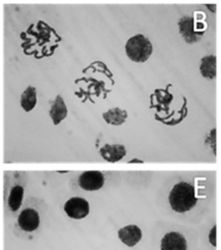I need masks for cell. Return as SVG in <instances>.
Wrapping results in <instances>:
<instances>
[{"instance_id": "6da1fadb", "label": "cell", "mask_w": 221, "mask_h": 250, "mask_svg": "<svg viewBox=\"0 0 221 250\" xmlns=\"http://www.w3.org/2000/svg\"><path fill=\"white\" fill-rule=\"evenodd\" d=\"M168 200L173 211L177 213L188 212L198 202L196 188L190 183L179 182L170 190Z\"/></svg>"}, {"instance_id": "7a4b0ae2", "label": "cell", "mask_w": 221, "mask_h": 250, "mask_svg": "<svg viewBox=\"0 0 221 250\" xmlns=\"http://www.w3.org/2000/svg\"><path fill=\"white\" fill-rule=\"evenodd\" d=\"M125 53L132 62H144L152 55L153 45L143 34H136L127 40Z\"/></svg>"}, {"instance_id": "3957f363", "label": "cell", "mask_w": 221, "mask_h": 250, "mask_svg": "<svg viewBox=\"0 0 221 250\" xmlns=\"http://www.w3.org/2000/svg\"><path fill=\"white\" fill-rule=\"evenodd\" d=\"M178 26L182 38L188 44L199 42L204 33V31L197 29L195 26V19L190 16H183L178 21Z\"/></svg>"}, {"instance_id": "277c9868", "label": "cell", "mask_w": 221, "mask_h": 250, "mask_svg": "<svg viewBox=\"0 0 221 250\" xmlns=\"http://www.w3.org/2000/svg\"><path fill=\"white\" fill-rule=\"evenodd\" d=\"M64 210L69 218L80 220L85 218L89 214L90 206L86 199L74 196L66 201L64 205Z\"/></svg>"}, {"instance_id": "5b68a950", "label": "cell", "mask_w": 221, "mask_h": 250, "mask_svg": "<svg viewBox=\"0 0 221 250\" xmlns=\"http://www.w3.org/2000/svg\"><path fill=\"white\" fill-rule=\"evenodd\" d=\"M105 183V178L100 171H85L78 177L79 187L87 191L99 190L103 188Z\"/></svg>"}, {"instance_id": "8992f818", "label": "cell", "mask_w": 221, "mask_h": 250, "mask_svg": "<svg viewBox=\"0 0 221 250\" xmlns=\"http://www.w3.org/2000/svg\"><path fill=\"white\" fill-rule=\"evenodd\" d=\"M19 227L27 232L35 230L40 225V217L38 212L32 208L23 209L18 217Z\"/></svg>"}, {"instance_id": "52a82bcc", "label": "cell", "mask_w": 221, "mask_h": 250, "mask_svg": "<svg viewBox=\"0 0 221 250\" xmlns=\"http://www.w3.org/2000/svg\"><path fill=\"white\" fill-rule=\"evenodd\" d=\"M161 250H187V241L183 234L170 231L164 234L160 241Z\"/></svg>"}, {"instance_id": "ba28073f", "label": "cell", "mask_w": 221, "mask_h": 250, "mask_svg": "<svg viewBox=\"0 0 221 250\" xmlns=\"http://www.w3.org/2000/svg\"><path fill=\"white\" fill-rule=\"evenodd\" d=\"M118 238L128 247L135 246L142 238V230L136 225H128L121 228L117 232Z\"/></svg>"}, {"instance_id": "9c48e42d", "label": "cell", "mask_w": 221, "mask_h": 250, "mask_svg": "<svg viewBox=\"0 0 221 250\" xmlns=\"http://www.w3.org/2000/svg\"><path fill=\"white\" fill-rule=\"evenodd\" d=\"M169 86L171 85H167L166 89H156L154 92L151 96V107H156L157 110H163L165 112L168 111L169 104L173 100L172 94L168 92Z\"/></svg>"}, {"instance_id": "30bf717a", "label": "cell", "mask_w": 221, "mask_h": 250, "mask_svg": "<svg viewBox=\"0 0 221 250\" xmlns=\"http://www.w3.org/2000/svg\"><path fill=\"white\" fill-rule=\"evenodd\" d=\"M100 154L103 159L108 162H117L126 154V148L123 145L106 144L100 148Z\"/></svg>"}, {"instance_id": "8fae6325", "label": "cell", "mask_w": 221, "mask_h": 250, "mask_svg": "<svg viewBox=\"0 0 221 250\" xmlns=\"http://www.w3.org/2000/svg\"><path fill=\"white\" fill-rule=\"evenodd\" d=\"M49 115L53 121L54 125L60 124L67 115L66 104L61 95H57L53 104H51Z\"/></svg>"}, {"instance_id": "7c38bea8", "label": "cell", "mask_w": 221, "mask_h": 250, "mask_svg": "<svg viewBox=\"0 0 221 250\" xmlns=\"http://www.w3.org/2000/svg\"><path fill=\"white\" fill-rule=\"evenodd\" d=\"M102 116L108 124L119 126L125 122V120L128 117V114L125 109H121L120 107H112L105 111L102 114Z\"/></svg>"}, {"instance_id": "4fadbf2b", "label": "cell", "mask_w": 221, "mask_h": 250, "mask_svg": "<svg viewBox=\"0 0 221 250\" xmlns=\"http://www.w3.org/2000/svg\"><path fill=\"white\" fill-rule=\"evenodd\" d=\"M36 103H37V93H36L35 87L27 86L21 95L20 104L22 108L25 112H29L35 107Z\"/></svg>"}, {"instance_id": "5bb4252c", "label": "cell", "mask_w": 221, "mask_h": 250, "mask_svg": "<svg viewBox=\"0 0 221 250\" xmlns=\"http://www.w3.org/2000/svg\"><path fill=\"white\" fill-rule=\"evenodd\" d=\"M199 71L203 77L214 79L216 77V57L214 55L204 56L200 61Z\"/></svg>"}, {"instance_id": "9a60e30c", "label": "cell", "mask_w": 221, "mask_h": 250, "mask_svg": "<svg viewBox=\"0 0 221 250\" xmlns=\"http://www.w3.org/2000/svg\"><path fill=\"white\" fill-rule=\"evenodd\" d=\"M23 192H24V189L20 185L14 186L11 188L10 193H9V197H8V206L11 209V211L16 212L20 209V207L22 203Z\"/></svg>"}, {"instance_id": "2e32d148", "label": "cell", "mask_w": 221, "mask_h": 250, "mask_svg": "<svg viewBox=\"0 0 221 250\" xmlns=\"http://www.w3.org/2000/svg\"><path fill=\"white\" fill-rule=\"evenodd\" d=\"M215 138H216V129L213 128L211 131H210V134L209 136L207 137V139L205 140V144H208L211 148H212V151L214 154H216V144H215Z\"/></svg>"}, {"instance_id": "e0dca14e", "label": "cell", "mask_w": 221, "mask_h": 250, "mask_svg": "<svg viewBox=\"0 0 221 250\" xmlns=\"http://www.w3.org/2000/svg\"><path fill=\"white\" fill-rule=\"evenodd\" d=\"M208 240L210 242V244L215 247L216 246V226L214 225L212 227V229H210V232L208 234Z\"/></svg>"}, {"instance_id": "ac0fdd59", "label": "cell", "mask_w": 221, "mask_h": 250, "mask_svg": "<svg viewBox=\"0 0 221 250\" xmlns=\"http://www.w3.org/2000/svg\"><path fill=\"white\" fill-rule=\"evenodd\" d=\"M128 162H129V163H143V160L138 159V158H133V159L129 160Z\"/></svg>"}, {"instance_id": "d6986e66", "label": "cell", "mask_w": 221, "mask_h": 250, "mask_svg": "<svg viewBox=\"0 0 221 250\" xmlns=\"http://www.w3.org/2000/svg\"><path fill=\"white\" fill-rule=\"evenodd\" d=\"M206 7H208V8H209V10H210L211 12H215V7H216V5H214V4H212V5H210V4H206Z\"/></svg>"}]
</instances>
